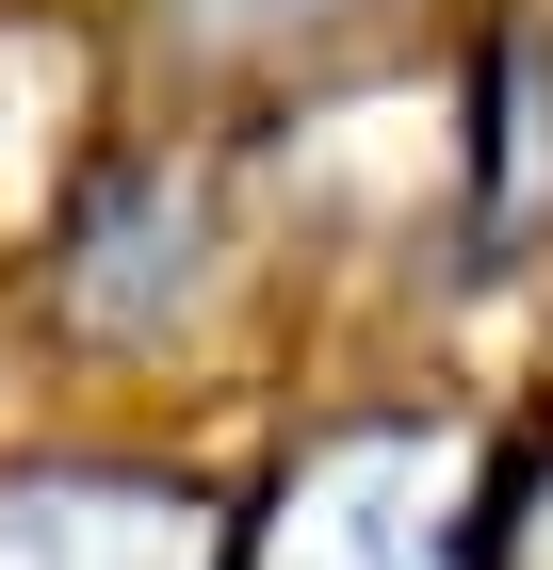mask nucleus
<instances>
[{
  "mask_svg": "<svg viewBox=\"0 0 553 570\" xmlns=\"http://www.w3.org/2000/svg\"><path fill=\"white\" fill-rule=\"evenodd\" d=\"M488 440L424 392L309 407L260 489H228V570H488Z\"/></svg>",
  "mask_w": 553,
  "mask_h": 570,
  "instance_id": "obj_1",
  "label": "nucleus"
},
{
  "mask_svg": "<svg viewBox=\"0 0 553 570\" xmlns=\"http://www.w3.org/2000/svg\"><path fill=\"white\" fill-rule=\"evenodd\" d=\"M245 262V164L228 147H164V131H115V164L66 196L33 262V326L98 375H164V343H196V309L228 294Z\"/></svg>",
  "mask_w": 553,
  "mask_h": 570,
  "instance_id": "obj_2",
  "label": "nucleus"
},
{
  "mask_svg": "<svg viewBox=\"0 0 553 570\" xmlns=\"http://www.w3.org/2000/svg\"><path fill=\"white\" fill-rule=\"evenodd\" d=\"M0 570H228V489L130 440H0Z\"/></svg>",
  "mask_w": 553,
  "mask_h": 570,
  "instance_id": "obj_3",
  "label": "nucleus"
}]
</instances>
